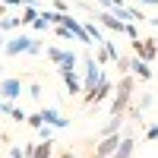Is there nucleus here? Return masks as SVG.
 I'll list each match as a JSON object with an SVG mask.
<instances>
[{"label":"nucleus","mask_w":158,"mask_h":158,"mask_svg":"<svg viewBox=\"0 0 158 158\" xmlns=\"http://www.w3.org/2000/svg\"><path fill=\"white\" fill-rule=\"evenodd\" d=\"M6 158H25V152H22V146H10V152H6Z\"/></svg>","instance_id":"nucleus-28"},{"label":"nucleus","mask_w":158,"mask_h":158,"mask_svg":"<svg viewBox=\"0 0 158 158\" xmlns=\"http://www.w3.org/2000/svg\"><path fill=\"white\" fill-rule=\"evenodd\" d=\"M3 54L6 57H19V54H32V57H38L41 54V41L38 38H32V35H10L6 38V44H3Z\"/></svg>","instance_id":"nucleus-2"},{"label":"nucleus","mask_w":158,"mask_h":158,"mask_svg":"<svg viewBox=\"0 0 158 158\" xmlns=\"http://www.w3.org/2000/svg\"><path fill=\"white\" fill-rule=\"evenodd\" d=\"M57 76H60V82H63V89H67L70 95H82L85 82H82V76H79V70H73V67H57Z\"/></svg>","instance_id":"nucleus-4"},{"label":"nucleus","mask_w":158,"mask_h":158,"mask_svg":"<svg viewBox=\"0 0 158 158\" xmlns=\"http://www.w3.org/2000/svg\"><path fill=\"white\" fill-rule=\"evenodd\" d=\"M38 139H54V127H41V130H38Z\"/></svg>","instance_id":"nucleus-27"},{"label":"nucleus","mask_w":158,"mask_h":158,"mask_svg":"<svg viewBox=\"0 0 158 158\" xmlns=\"http://www.w3.org/2000/svg\"><path fill=\"white\" fill-rule=\"evenodd\" d=\"M54 10L57 13H70V3H67V0H54Z\"/></svg>","instance_id":"nucleus-31"},{"label":"nucleus","mask_w":158,"mask_h":158,"mask_svg":"<svg viewBox=\"0 0 158 158\" xmlns=\"http://www.w3.org/2000/svg\"><path fill=\"white\" fill-rule=\"evenodd\" d=\"M3 44H6V38H3V32H0V51H3Z\"/></svg>","instance_id":"nucleus-35"},{"label":"nucleus","mask_w":158,"mask_h":158,"mask_svg":"<svg viewBox=\"0 0 158 158\" xmlns=\"http://www.w3.org/2000/svg\"><path fill=\"white\" fill-rule=\"evenodd\" d=\"M0 3H3V6H41V3H38V0H0Z\"/></svg>","instance_id":"nucleus-19"},{"label":"nucleus","mask_w":158,"mask_h":158,"mask_svg":"<svg viewBox=\"0 0 158 158\" xmlns=\"http://www.w3.org/2000/svg\"><path fill=\"white\" fill-rule=\"evenodd\" d=\"M35 158H54V139H38Z\"/></svg>","instance_id":"nucleus-13"},{"label":"nucleus","mask_w":158,"mask_h":158,"mask_svg":"<svg viewBox=\"0 0 158 158\" xmlns=\"http://www.w3.org/2000/svg\"><path fill=\"white\" fill-rule=\"evenodd\" d=\"M136 3H142V6H158V0H136Z\"/></svg>","instance_id":"nucleus-34"},{"label":"nucleus","mask_w":158,"mask_h":158,"mask_svg":"<svg viewBox=\"0 0 158 158\" xmlns=\"http://www.w3.org/2000/svg\"><path fill=\"white\" fill-rule=\"evenodd\" d=\"M114 89H117V85L111 82V79H108V76H104V79H101V82H98V89H95V101H92V104H95V108H98V104H101V101H108V98H114V95H111V92H114Z\"/></svg>","instance_id":"nucleus-10"},{"label":"nucleus","mask_w":158,"mask_h":158,"mask_svg":"<svg viewBox=\"0 0 158 158\" xmlns=\"http://www.w3.org/2000/svg\"><path fill=\"white\" fill-rule=\"evenodd\" d=\"M120 123H123V117H114L111 114V120L101 127V136H111V133H120Z\"/></svg>","instance_id":"nucleus-16"},{"label":"nucleus","mask_w":158,"mask_h":158,"mask_svg":"<svg viewBox=\"0 0 158 158\" xmlns=\"http://www.w3.org/2000/svg\"><path fill=\"white\" fill-rule=\"evenodd\" d=\"M149 22H152V25H155V29H158V16H152V19H149Z\"/></svg>","instance_id":"nucleus-37"},{"label":"nucleus","mask_w":158,"mask_h":158,"mask_svg":"<svg viewBox=\"0 0 158 158\" xmlns=\"http://www.w3.org/2000/svg\"><path fill=\"white\" fill-rule=\"evenodd\" d=\"M25 123H29L32 130H41V127H44V117H41V111H35V114H29V120H25Z\"/></svg>","instance_id":"nucleus-21"},{"label":"nucleus","mask_w":158,"mask_h":158,"mask_svg":"<svg viewBox=\"0 0 158 158\" xmlns=\"http://www.w3.org/2000/svg\"><path fill=\"white\" fill-rule=\"evenodd\" d=\"M82 82H85V89H82V104H92L95 101V89H98V82L104 79V73H101V63L95 60V57H82Z\"/></svg>","instance_id":"nucleus-1"},{"label":"nucleus","mask_w":158,"mask_h":158,"mask_svg":"<svg viewBox=\"0 0 158 158\" xmlns=\"http://www.w3.org/2000/svg\"><path fill=\"white\" fill-rule=\"evenodd\" d=\"M92 16L101 22V29H108V32H114V35H123V32H127V22H123V19H117V16H114V10H108V6L92 10Z\"/></svg>","instance_id":"nucleus-3"},{"label":"nucleus","mask_w":158,"mask_h":158,"mask_svg":"<svg viewBox=\"0 0 158 158\" xmlns=\"http://www.w3.org/2000/svg\"><path fill=\"white\" fill-rule=\"evenodd\" d=\"M54 32H57V38H60V41H70V44H79V41H76V35H73V32L67 29V25H57Z\"/></svg>","instance_id":"nucleus-18"},{"label":"nucleus","mask_w":158,"mask_h":158,"mask_svg":"<svg viewBox=\"0 0 158 158\" xmlns=\"http://www.w3.org/2000/svg\"><path fill=\"white\" fill-rule=\"evenodd\" d=\"M0 79H3V67H0Z\"/></svg>","instance_id":"nucleus-39"},{"label":"nucleus","mask_w":158,"mask_h":158,"mask_svg":"<svg viewBox=\"0 0 158 158\" xmlns=\"http://www.w3.org/2000/svg\"><path fill=\"white\" fill-rule=\"evenodd\" d=\"M22 92H25V85H22L19 76H3V79H0V98H3V101H16Z\"/></svg>","instance_id":"nucleus-6"},{"label":"nucleus","mask_w":158,"mask_h":158,"mask_svg":"<svg viewBox=\"0 0 158 158\" xmlns=\"http://www.w3.org/2000/svg\"><path fill=\"white\" fill-rule=\"evenodd\" d=\"M127 38H130V41H133V38H139V25L136 22H127V32H123Z\"/></svg>","instance_id":"nucleus-25"},{"label":"nucleus","mask_w":158,"mask_h":158,"mask_svg":"<svg viewBox=\"0 0 158 158\" xmlns=\"http://www.w3.org/2000/svg\"><path fill=\"white\" fill-rule=\"evenodd\" d=\"M117 70H120V76L130 73V57H120V60H117Z\"/></svg>","instance_id":"nucleus-29"},{"label":"nucleus","mask_w":158,"mask_h":158,"mask_svg":"<svg viewBox=\"0 0 158 158\" xmlns=\"http://www.w3.org/2000/svg\"><path fill=\"white\" fill-rule=\"evenodd\" d=\"M120 139H123L120 133H111V136H101V139L95 142V152H98V155H108V158H111V155H114L117 149H120Z\"/></svg>","instance_id":"nucleus-9"},{"label":"nucleus","mask_w":158,"mask_h":158,"mask_svg":"<svg viewBox=\"0 0 158 158\" xmlns=\"http://www.w3.org/2000/svg\"><path fill=\"white\" fill-rule=\"evenodd\" d=\"M10 117H13L16 123H25V120H29V114H25L22 108H13V114H10Z\"/></svg>","instance_id":"nucleus-26"},{"label":"nucleus","mask_w":158,"mask_h":158,"mask_svg":"<svg viewBox=\"0 0 158 158\" xmlns=\"http://www.w3.org/2000/svg\"><path fill=\"white\" fill-rule=\"evenodd\" d=\"M130 48H133L136 57L149 60V63L158 57V41H155V38H133V41H130Z\"/></svg>","instance_id":"nucleus-5"},{"label":"nucleus","mask_w":158,"mask_h":158,"mask_svg":"<svg viewBox=\"0 0 158 158\" xmlns=\"http://www.w3.org/2000/svg\"><path fill=\"white\" fill-rule=\"evenodd\" d=\"M130 73H133L139 82H149V79H152V63L133 54V57H130Z\"/></svg>","instance_id":"nucleus-8"},{"label":"nucleus","mask_w":158,"mask_h":158,"mask_svg":"<svg viewBox=\"0 0 158 158\" xmlns=\"http://www.w3.org/2000/svg\"><path fill=\"white\" fill-rule=\"evenodd\" d=\"M57 158H79L76 152H70V149H63V152H57Z\"/></svg>","instance_id":"nucleus-33"},{"label":"nucleus","mask_w":158,"mask_h":158,"mask_svg":"<svg viewBox=\"0 0 158 158\" xmlns=\"http://www.w3.org/2000/svg\"><path fill=\"white\" fill-rule=\"evenodd\" d=\"M133 152H136V139L133 136H123L120 139V149H117L111 158H133Z\"/></svg>","instance_id":"nucleus-12"},{"label":"nucleus","mask_w":158,"mask_h":158,"mask_svg":"<svg viewBox=\"0 0 158 158\" xmlns=\"http://www.w3.org/2000/svg\"><path fill=\"white\" fill-rule=\"evenodd\" d=\"M38 13H41V6H22V13H19V22H22V25H35Z\"/></svg>","instance_id":"nucleus-14"},{"label":"nucleus","mask_w":158,"mask_h":158,"mask_svg":"<svg viewBox=\"0 0 158 158\" xmlns=\"http://www.w3.org/2000/svg\"><path fill=\"white\" fill-rule=\"evenodd\" d=\"M89 158H108V155H98V152H92V155H89Z\"/></svg>","instance_id":"nucleus-36"},{"label":"nucleus","mask_w":158,"mask_h":158,"mask_svg":"<svg viewBox=\"0 0 158 158\" xmlns=\"http://www.w3.org/2000/svg\"><path fill=\"white\" fill-rule=\"evenodd\" d=\"M0 13H3V3H0Z\"/></svg>","instance_id":"nucleus-40"},{"label":"nucleus","mask_w":158,"mask_h":158,"mask_svg":"<svg viewBox=\"0 0 158 158\" xmlns=\"http://www.w3.org/2000/svg\"><path fill=\"white\" fill-rule=\"evenodd\" d=\"M48 25H54L51 22V10L41 6V13H38V19H35V32H48Z\"/></svg>","instance_id":"nucleus-15"},{"label":"nucleus","mask_w":158,"mask_h":158,"mask_svg":"<svg viewBox=\"0 0 158 158\" xmlns=\"http://www.w3.org/2000/svg\"><path fill=\"white\" fill-rule=\"evenodd\" d=\"M0 114H3V98H0Z\"/></svg>","instance_id":"nucleus-38"},{"label":"nucleus","mask_w":158,"mask_h":158,"mask_svg":"<svg viewBox=\"0 0 158 158\" xmlns=\"http://www.w3.org/2000/svg\"><path fill=\"white\" fill-rule=\"evenodd\" d=\"M29 98H35V101H41V98H44V89L38 85V82H32V85H29Z\"/></svg>","instance_id":"nucleus-24"},{"label":"nucleus","mask_w":158,"mask_h":158,"mask_svg":"<svg viewBox=\"0 0 158 158\" xmlns=\"http://www.w3.org/2000/svg\"><path fill=\"white\" fill-rule=\"evenodd\" d=\"M95 60H98V63H108V60H111V54H108V48H104V44H95Z\"/></svg>","instance_id":"nucleus-23"},{"label":"nucleus","mask_w":158,"mask_h":158,"mask_svg":"<svg viewBox=\"0 0 158 158\" xmlns=\"http://www.w3.org/2000/svg\"><path fill=\"white\" fill-rule=\"evenodd\" d=\"M146 139H158V123H149L146 127Z\"/></svg>","instance_id":"nucleus-30"},{"label":"nucleus","mask_w":158,"mask_h":158,"mask_svg":"<svg viewBox=\"0 0 158 158\" xmlns=\"http://www.w3.org/2000/svg\"><path fill=\"white\" fill-rule=\"evenodd\" d=\"M76 63H79L76 51H73V48H63V57H60V63H57V67H73V70H76Z\"/></svg>","instance_id":"nucleus-17"},{"label":"nucleus","mask_w":158,"mask_h":158,"mask_svg":"<svg viewBox=\"0 0 158 158\" xmlns=\"http://www.w3.org/2000/svg\"><path fill=\"white\" fill-rule=\"evenodd\" d=\"M152 101H155V98H152V92H146V95H139L136 108H139V111H149V108H152Z\"/></svg>","instance_id":"nucleus-22"},{"label":"nucleus","mask_w":158,"mask_h":158,"mask_svg":"<svg viewBox=\"0 0 158 158\" xmlns=\"http://www.w3.org/2000/svg\"><path fill=\"white\" fill-rule=\"evenodd\" d=\"M82 25H85V32H89V38H92L95 44H104V41H108V38L101 35V22H98L95 16H92V19H82Z\"/></svg>","instance_id":"nucleus-11"},{"label":"nucleus","mask_w":158,"mask_h":158,"mask_svg":"<svg viewBox=\"0 0 158 158\" xmlns=\"http://www.w3.org/2000/svg\"><path fill=\"white\" fill-rule=\"evenodd\" d=\"M41 117H44V123H48V127H54V130L70 127V117H63V114H60V108H54V104L41 108Z\"/></svg>","instance_id":"nucleus-7"},{"label":"nucleus","mask_w":158,"mask_h":158,"mask_svg":"<svg viewBox=\"0 0 158 158\" xmlns=\"http://www.w3.org/2000/svg\"><path fill=\"white\" fill-rule=\"evenodd\" d=\"M155 41H158V35H155Z\"/></svg>","instance_id":"nucleus-41"},{"label":"nucleus","mask_w":158,"mask_h":158,"mask_svg":"<svg viewBox=\"0 0 158 158\" xmlns=\"http://www.w3.org/2000/svg\"><path fill=\"white\" fill-rule=\"evenodd\" d=\"M35 149H38V142H29V146H22V152H25V158H35Z\"/></svg>","instance_id":"nucleus-32"},{"label":"nucleus","mask_w":158,"mask_h":158,"mask_svg":"<svg viewBox=\"0 0 158 158\" xmlns=\"http://www.w3.org/2000/svg\"><path fill=\"white\" fill-rule=\"evenodd\" d=\"M44 57L57 67V63H60V57H63V48H48V51H44Z\"/></svg>","instance_id":"nucleus-20"}]
</instances>
